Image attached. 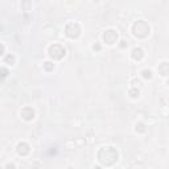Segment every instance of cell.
Masks as SVG:
<instances>
[{
  "label": "cell",
  "instance_id": "obj_1",
  "mask_svg": "<svg viewBox=\"0 0 169 169\" xmlns=\"http://www.w3.org/2000/svg\"><path fill=\"white\" fill-rule=\"evenodd\" d=\"M134 35L137 36V37H147L149 35V26L144 21H137L134 25Z\"/></svg>",
  "mask_w": 169,
  "mask_h": 169
},
{
  "label": "cell",
  "instance_id": "obj_2",
  "mask_svg": "<svg viewBox=\"0 0 169 169\" xmlns=\"http://www.w3.org/2000/svg\"><path fill=\"white\" fill-rule=\"evenodd\" d=\"M49 56L53 58H56V59H61L65 56V49L62 48L61 45L54 44L49 48Z\"/></svg>",
  "mask_w": 169,
  "mask_h": 169
},
{
  "label": "cell",
  "instance_id": "obj_3",
  "mask_svg": "<svg viewBox=\"0 0 169 169\" xmlns=\"http://www.w3.org/2000/svg\"><path fill=\"white\" fill-rule=\"evenodd\" d=\"M65 32H66V35H68L69 37L74 38V37H77V36H79L81 29H79V25L75 24V23H69V24L66 25V28H65Z\"/></svg>",
  "mask_w": 169,
  "mask_h": 169
},
{
  "label": "cell",
  "instance_id": "obj_4",
  "mask_svg": "<svg viewBox=\"0 0 169 169\" xmlns=\"http://www.w3.org/2000/svg\"><path fill=\"white\" fill-rule=\"evenodd\" d=\"M103 40L106 42H107V44H114L115 41H116L118 40V35H116V32L115 31H107V32H104V35H103Z\"/></svg>",
  "mask_w": 169,
  "mask_h": 169
},
{
  "label": "cell",
  "instance_id": "obj_5",
  "mask_svg": "<svg viewBox=\"0 0 169 169\" xmlns=\"http://www.w3.org/2000/svg\"><path fill=\"white\" fill-rule=\"evenodd\" d=\"M21 116L24 118L25 120H31V119H33V116H35V111H33L31 107H25V108H23V111H21Z\"/></svg>",
  "mask_w": 169,
  "mask_h": 169
},
{
  "label": "cell",
  "instance_id": "obj_6",
  "mask_svg": "<svg viewBox=\"0 0 169 169\" xmlns=\"http://www.w3.org/2000/svg\"><path fill=\"white\" fill-rule=\"evenodd\" d=\"M17 152L20 155H26L29 152V147H28V144H25V143H20L19 145H17Z\"/></svg>",
  "mask_w": 169,
  "mask_h": 169
},
{
  "label": "cell",
  "instance_id": "obj_7",
  "mask_svg": "<svg viewBox=\"0 0 169 169\" xmlns=\"http://www.w3.org/2000/svg\"><path fill=\"white\" fill-rule=\"evenodd\" d=\"M158 71L163 75H169V64L168 62H163V64L158 66Z\"/></svg>",
  "mask_w": 169,
  "mask_h": 169
},
{
  "label": "cell",
  "instance_id": "obj_8",
  "mask_svg": "<svg viewBox=\"0 0 169 169\" xmlns=\"http://www.w3.org/2000/svg\"><path fill=\"white\" fill-rule=\"evenodd\" d=\"M132 57H134L135 59H141L144 57V53L140 48H135L134 50H132Z\"/></svg>",
  "mask_w": 169,
  "mask_h": 169
},
{
  "label": "cell",
  "instance_id": "obj_9",
  "mask_svg": "<svg viewBox=\"0 0 169 169\" xmlns=\"http://www.w3.org/2000/svg\"><path fill=\"white\" fill-rule=\"evenodd\" d=\"M54 68V65L50 64V62H45V69L46 70H52V69Z\"/></svg>",
  "mask_w": 169,
  "mask_h": 169
},
{
  "label": "cell",
  "instance_id": "obj_10",
  "mask_svg": "<svg viewBox=\"0 0 169 169\" xmlns=\"http://www.w3.org/2000/svg\"><path fill=\"white\" fill-rule=\"evenodd\" d=\"M143 75H144V78H151V77H152L149 70H144V71H143Z\"/></svg>",
  "mask_w": 169,
  "mask_h": 169
},
{
  "label": "cell",
  "instance_id": "obj_11",
  "mask_svg": "<svg viewBox=\"0 0 169 169\" xmlns=\"http://www.w3.org/2000/svg\"><path fill=\"white\" fill-rule=\"evenodd\" d=\"M130 94H131V97H132V98H136L137 95H139V91H137V90H131V91H130Z\"/></svg>",
  "mask_w": 169,
  "mask_h": 169
}]
</instances>
